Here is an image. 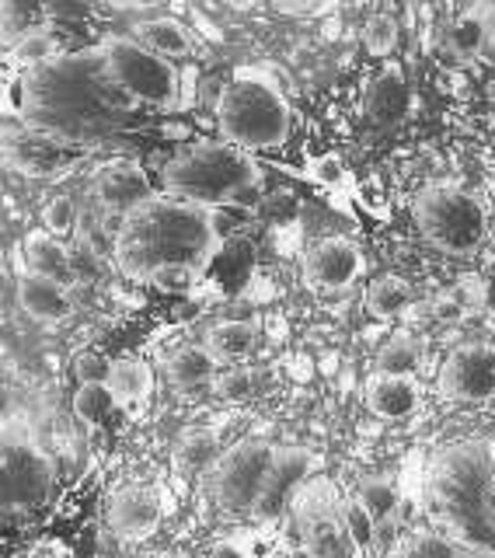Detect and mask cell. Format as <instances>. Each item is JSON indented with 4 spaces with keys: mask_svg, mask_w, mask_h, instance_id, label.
I'll list each match as a JSON object with an SVG mask.
<instances>
[{
    "mask_svg": "<svg viewBox=\"0 0 495 558\" xmlns=\"http://www.w3.org/2000/svg\"><path fill=\"white\" fill-rule=\"evenodd\" d=\"M17 87H22L17 116L25 126L43 130L77 150H92L119 133L122 119L140 109L109 74L101 43L60 52L52 63L17 77Z\"/></svg>",
    "mask_w": 495,
    "mask_h": 558,
    "instance_id": "6da1fadb",
    "label": "cell"
},
{
    "mask_svg": "<svg viewBox=\"0 0 495 558\" xmlns=\"http://www.w3.org/2000/svg\"><path fill=\"white\" fill-rule=\"evenodd\" d=\"M217 252V209L154 192L147 203H140L133 214L122 217V227L112 244V262L119 276L154 287L157 276L174 269L203 276V269L214 262Z\"/></svg>",
    "mask_w": 495,
    "mask_h": 558,
    "instance_id": "7a4b0ae2",
    "label": "cell"
},
{
    "mask_svg": "<svg viewBox=\"0 0 495 558\" xmlns=\"http://www.w3.org/2000/svg\"><path fill=\"white\" fill-rule=\"evenodd\" d=\"M426 502L454 545L474 558H495V436H468L436 453Z\"/></svg>",
    "mask_w": 495,
    "mask_h": 558,
    "instance_id": "3957f363",
    "label": "cell"
},
{
    "mask_svg": "<svg viewBox=\"0 0 495 558\" xmlns=\"http://www.w3.org/2000/svg\"><path fill=\"white\" fill-rule=\"evenodd\" d=\"M165 196L200 206H244L262 203V168L247 150L224 140H203L174 154L161 171Z\"/></svg>",
    "mask_w": 495,
    "mask_h": 558,
    "instance_id": "277c9868",
    "label": "cell"
},
{
    "mask_svg": "<svg viewBox=\"0 0 495 558\" xmlns=\"http://www.w3.org/2000/svg\"><path fill=\"white\" fill-rule=\"evenodd\" d=\"M217 126L224 144L247 154L282 147L293 126L290 101L279 92L269 70L241 66L224 87V98L217 105Z\"/></svg>",
    "mask_w": 495,
    "mask_h": 558,
    "instance_id": "5b68a950",
    "label": "cell"
},
{
    "mask_svg": "<svg viewBox=\"0 0 495 558\" xmlns=\"http://www.w3.org/2000/svg\"><path fill=\"white\" fill-rule=\"evenodd\" d=\"M415 223L436 252L474 255L488 238V209L471 189L457 182H433L415 196Z\"/></svg>",
    "mask_w": 495,
    "mask_h": 558,
    "instance_id": "8992f818",
    "label": "cell"
},
{
    "mask_svg": "<svg viewBox=\"0 0 495 558\" xmlns=\"http://www.w3.org/2000/svg\"><path fill=\"white\" fill-rule=\"evenodd\" d=\"M101 49H105V63H109V74L136 105L171 112L185 101L179 66L157 57L154 49H147L133 35H109Z\"/></svg>",
    "mask_w": 495,
    "mask_h": 558,
    "instance_id": "52a82bcc",
    "label": "cell"
},
{
    "mask_svg": "<svg viewBox=\"0 0 495 558\" xmlns=\"http://www.w3.org/2000/svg\"><path fill=\"white\" fill-rule=\"evenodd\" d=\"M57 485V468L46 447L17 418H4V510H39Z\"/></svg>",
    "mask_w": 495,
    "mask_h": 558,
    "instance_id": "ba28073f",
    "label": "cell"
},
{
    "mask_svg": "<svg viewBox=\"0 0 495 558\" xmlns=\"http://www.w3.org/2000/svg\"><path fill=\"white\" fill-rule=\"evenodd\" d=\"M276 447L265 440H241L234 447H227L217 464L206 471V496L209 502L224 513H247L252 517L262 482L269 475Z\"/></svg>",
    "mask_w": 495,
    "mask_h": 558,
    "instance_id": "9c48e42d",
    "label": "cell"
},
{
    "mask_svg": "<svg viewBox=\"0 0 495 558\" xmlns=\"http://www.w3.org/2000/svg\"><path fill=\"white\" fill-rule=\"evenodd\" d=\"M290 513L307 558H360L357 545L346 534L339 499H335V488L328 482H304V488L290 502Z\"/></svg>",
    "mask_w": 495,
    "mask_h": 558,
    "instance_id": "30bf717a",
    "label": "cell"
},
{
    "mask_svg": "<svg viewBox=\"0 0 495 558\" xmlns=\"http://www.w3.org/2000/svg\"><path fill=\"white\" fill-rule=\"evenodd\" d=\"M154 196V185L147 179V171L136 161H109L95 171L92 179V199L98 206V220L109 231L112 244L122 227V217L133 214L140 203H147Z\"/></svg>",
    "mask_w": 495,
    "mask_h": 558,
    "instance_id": "8fae6325",
    "label": "cell"
},
{
    "mask_svg": "<svg viewBox=\"0 0 495 558\" xmlns=\"http://www.w3.org/2000/svg\"><path fill=\"white\" fill-rule=\"evenodd\" d=\"M439 395L464 405L495 401V345L464 342L439 366Z\"/></svg>",
    "mask_w": 495,
    "mask_h": 558,
    "instance_id": "7c38bea8",
    "label": "cell"
},
{
    "mask_svg": "<svg viewBox=\"0 0 495 558\" xmlns=\"http://www.w3.org/2000/svg\"><path fill=\"white\" fill-rule=\"evenodd\" d=\"M311 464H314L311 450H304V447H276L269 475H265L258 502L252 510V520L269 523V520H276L282 510H287V506L293 502V496L304 488Z\"/></svg>",
    "mask_w": 495,
    "mask_h": 558,
    "instance_id": "4fadbf2b",
    "label": "cell"
},
{
    "mask_svg": "<svg viewBox=\"0 0 495 558\" xmlns=\"http://www.w3.org/2000/svg\"><path fill=\"white\" fill-rule=\"evenodd\" d=\"M74 154H81L77 147L63 144V140L49 136L43 130L32 126H11L4 133V157L14 171L32 174V179H46V174H57V168H70L74 165Z\"/></svg>",
    "mask_w": 495,
    "mask_h": 558,
    "instance_id": "5bb4252c",
    "label": "cell"
},
{
    "mask_svg": "<svg viewBox=\"0 0 495 558\" xmlns=\"http://www.w3.org/2000/svg\"><path fill=\"white\" fill-rule=\"evenodd\" d=\"M366 269V258L352 238H325L304 255V276L317 290H346L352 287Z\"/></svg>",
    "mask_w": 495,
    "mask_h": 558,
    "instance_id": "9a60e30c",
    "label": "cell"
},
{
    "mask_svg": "<svg viewBox=\"0 0 495 558\" xmlns=\"http://www.w3.org/2000/svg\"><path fill=\"white\" fill-rule=\"evenodd\" d=\"M105 520H109V531L122 541H147L157 527H161L165 506L154 488L126 485V488H119V493H112Z\"/></svg>",
    "mask_w": 495,
    "mask_h": 558,
    "instance_id": "2e32d148",
    "label": "cell"
},
{
    "mask_svg": "<svg viewBox=\"0 0 495 558\" xmlns=\"http://www.w3.org/2000/svg\"><path fill=\"white\" fill-rule=\"evenodd\" d=\"M17 307H22L32 322L39 325H60L74 314V293L63 283H52L46 276L25 272L17 276Z\"/></svg>",
    "mask_w": 495,
    "mask_h": 558,
    "instance_id": "e0dca14e",
    "label": "cell"
},
{
    "mask_svg": "<svg viewBox=\"0 0 495 558\" xmlns=\"http://www.w3.org/2000/svg\"><path fill=\"white\" fill-rule=\"evenodd\" d=\"M22 252H25V272L46 276V279H52V283H63V287L77 283L74 262H70V248L60 238H52L49 231H43V227H39V231L25 234Z\"/></svg>",
    "mask_w": 495,
    "mask_h": 558,
    "instance_id": "ac0fdd59",
    "label": "cell"
},
{
    "mask_svg": "<svg viewBox=\"0 0 495 558\" xmlns=\"http://www.w3.org/2000/svg\"><path fill=\"white\" fill-rule=\"evenodd\" d=\"M366 409L377 418H387V423L409 418L419 409V384L412 377L374 374L366 380Z\"/></svg>",
    "mask_w": 495,
    "mask_h": 558,
    "instance_id": "d6986e66",
    "label": "cell"
},
{
    "mask_svg": "<svg viewBox=\"0 0 495 558\" xmlns=\"http://www.w3.org/2000/svg\"><path fill=\"white\" fill-rule=\"evenodd\" d=\"M409 81H405V70L398 63H384V70L370 84L366 95V112L374 122H398L409 109Z\"/></svg>",
    "mask_w": 495,
    "mask_h": 558,
    "instance_id": "ffe728a7",
    "label": "cell"
},
{
    "mask_svg": "<svg viewBox=\"0 0 495 558\" xmlns=\"http://www.w3.org/2000/svg\"><path fill=\"white\" fill-rule=\"evenodd\" d=\"M133 39H140L147 49H154L157 57H189L192 46H196V39H192V28L185 22H179V17H147V22L133 25Z\"/></svg>",
    "mask_w": 495,
    "mask_h": 558,
    "instance_id": "44dd1931",
    "label": "cell"
},
{
    "mask_svg": "<svg viewBox=\"0 0 495 558\" xmlns=\"http://www.w3.org/2000/svg\"><path fill=\"white\" fill-rule=\"evenodd\" d=\"M217 363L220 360L209 353L206 345H179L165 360V374L179 391H192V388H203V384H214Z\"/></svg>",
    "mask_w": 495,
    "mask_h": 558,
    "instance_id": "7402d4cb",
    "label": "cell"
},
{
    "mask_svg": "<svg viewBox=\"0 0 495 558\" xmlns=\"http://www.w3.org/2000/svg\"><path fill=\"white\" fill-rule=\"evenodd\" d=\"M105 384H109V391L116 398V409H136V405H144L154 391V371L136 356L112 360V371Z\"/></svg>",
    "mask_w": 495,
    "mask_h": 558,
    "instance_id": "603a6c76",
    "label": "cell"
},
{
    "mask_svg": "<svg viewBox=\"0 0 495 558\" xmlns=\"http://www.w3.org/2000/svg\"><path fill=\"white\" fill-rule=\"evenodd\" d=\"M220 436L214 429H189L174 444V468L182 475H206L220 458Z\"/></svg>",
    "mask_w": 495,
    "mask_h": 558,
    "instance_id": "cb8c5ba5",
    "label": "cell"
},
{
    "mask_svg": "<svg viewBox=\"0 0 495 558\" xmlns=\"http://www.w3.org/2000/svg\"><path fill=\"white\" fill-rule=\"evenodd\" d=\"M255 339H258V328L252 322H217L206 331L203 345L224 363V360H244L255 349Z\"/></svg>",
    "mask_w": 495,
    "mask_h": 558,
    "instance_id": "d4e9b609",
    "label": "cell"
},
{
    "mask_svg": "<svg viewBox=\"0 0 495 558\" xmlns=\"http://www.w3.org/2000/svg\"><path fill=\"white\" fill-rule=\"evenodd\" d=\"M57 57H60V46L52 39V32H46V28H25L22 39H14L8 46V60H11V66L22 70V74L39 70Z\"/></svg>",
    "mask_w": 495,
    "mask_h": 558,
    "instance_id": "484cf974",
    "label": "cell"
},
{
    "mask_svg": "<svg viewBox=\"0 0 495 558\" xmlns=\"http://www.w3.org/2000/svg\"><path fill=\"white\" fill-rule=\"evenodd\" d=\"M447 43L450 49L457 52V57H479L482 49H488L492 43V25H488V17H485V8H471L468 14H461L457 22L450 25L447 32Z\"/></svg>",
    "mask_w": 495,
    "mask_h": 558,
    "instance_id": "4316f807",
    "label": "cell"
},
{
    "mask_svg": "<svg viewBox=\"0 0 495 558\" xmlns=\"http://www.w3.org/2000/svg\"><path fill=\"white\" fill-rule=\"evenodd\" d=\"M412 304V290L401 276H381L366 287V307L377 318H395V314H405Z\"/></svg>",
    "mask_w": 495,
    "mask_h": 558,
    "instance_id": "83f0119b",
    "label": "cell"
},
{
    "mask_svg": "<svg viewBox=\"0 0 495 558\" xmlns=\"http://www.w3.org/2000/svg\"><path fill=\"white\" fill-rule=\"evenodd\" d=\"M339 513H342V523H346L349 541L357 545L360 555H366L370 548L377 545V517L370 513L357 496L339 499Z\"/></svg>",
    "mask_w": 495,
    "mask_h": 558,
    "instance_id": "f1b7e54d",
    "label": "cell"
},
{
    "mask_svg": "<svg viewBox=\"0 0 495 558\" xmlns=\"http://www.w3.org/2000/svg\"><path fill=\"white\" fill-rule=\"evenodd\" d=\"M395 558H464V548L454 545L447 534H409L395 548Z\"/></svg>",
    "mask_w": 495,
    "mask_h": 558,
    "instance_id": "f546056e",
    "label": "cell"
},
{
    "mask_svg": "<svg viewBox=\"0 0 495 558\" xmlns=\"http://www.w3.org/2000/svg\"><path fill=\"white\" fill-rule=\"evenodd\" d=\"M116 409V398L109 391V384H77L74 391V415L87 426H98L105 415Z\"/></svg>",
    "mask_w": 495,
    "mask_h": 558,
    "instance_id": "4dcf8cb0",
    "label": "cell"
},
{
    "mask_svg": "<svg viewBox=\"0 0 495 558\" xmlns=\"http://www.w3.org/2000/svg\"><path fill=\"white\" fill-rule=\"evenodd\" d=\"M419 345L412 339H391L381 353H377V374L387 377H412L419 371Z\"/></svg>",
    "mask_w": 495,
    "mask_h": 558,
    "instance_id": "1f68e13d",
    "label": "cell"
},
{
    "mask_svg": "<svg viewBox=\"0 0 495 558\" xmlns=\"http://www.w3.org/2000/svg\"><path fill=\"white\" fill-rule=\"evenodd\" d=\"M357 499L366 506L370 513L377 517V523L387 520V517H395V510H398V493H395V485H391V482H384V478H363Z\"/></svg>",
    "mask_w": 495,
    "mask_h": 558,
    "instance_id": "d6a6232c",
    "label": "cell"
},
{
    "mask_svg": "<svg viewBox=\"0 0 495 558\" xmlns=\"http://www.w3.org/2000/svg\"><path fill=\"white\" fill-rule=\"evenodd\" d=\"M363 46L370 49V57H391L398 46V22L391 14H374L363 25Z\"/></svg>",
    "mask_w": 495,
    "mask_h": 558,
    "instance_id": "836d02e7",
    "label": "cell"
},
{
    "mask_svg": "<svg viewBox=\"0 0 495 558\" xmlns=\"http://www.w3.org/2000/svg\"><path fill=\"white\" fill-rule=\"evenodd\" d=\"M77 223V203L70 196H52L43 206V231H49L52 238H63L74 231Z\"/></svg>",
    "mask_w": 495,
    "mask_h": 558,
    "instance_id": "e575fe53",
    "label": "cell"
},
{
    "mask_svg": "<svg viewBox=\"0 0 495 558\" xmlns=\"http://www.w3.org/2000/svg\"><path fill=\"white\" fill-rule=\"evenodd\" d=\"M255 388V374L252 371H241V366H234V371H224V374H217L214 377V391L220 395V398H244L247 391Z\"/></svg>",
    "mask_w": 495,
    "mask_h": 558,
    "instance_id": "d590c367",
    "label": "cell"
},
{
    "mask_svg": "<svg viewBox=\"0 0 495 558\" xmlns=\"http://www.w3.org/2000/svg\"><path fill=\"white\" fill-rule=\"evenodd\" d=\"M109 371H112V360H105L98 353H81L74 360L77 384H105V380H109Z\"/></svg>",
    "mask_w": 495,
    "mask_h": 558,
    "instance_id": "8d00e7d4",
    "label": "cell"
},
{
    "mask_svg": "<svg viewBox=\"0 0 495 558\" xmlns=\"http://www.w3.org/2000/svg\"><path fill=\"white\" fill-rule=\"evenodd\" d=\"M70 262H74V279H81V283H92L101 272V255L87 248L84 241H77V248H70Z\"/></svg>",
    "mask_w": 495,
    "mask_h": 558,
    "instance_id": "74e56055",
    "label": "cell"
},
{
    "mask_svg": "<svg viewBox=\"0 0 495 558\" xmlns=\"http://www.w3.org/2000/svg\"><path fill=\"white\" fill-rule=\"evenodd\" d=\"M314 179H322V182H339L342 179V165H339V157H322V161L314 165Z\"/></svg>",
    "mask_w": 495,
    "mask_h": 558,
    "instance_id": "f35d334b",
    "label": "cell"
},
{
    "mask_svg": "<svg viewBox=\"0 0 495 558\" xmlns=\"http://www.w3.org/2000/svg\"><path fill=\"white\" fill-rule=\"evenodd\" d=\"M28 558H70L60 545H49V541H43V545H35L28 551Z\"/></svg>",
    "mask_w": 495,
    "mask_h": 558,
    "instance_id": "ab89813d",
    "label": "cell"
},
{
    "mask_svg": "<svg viewBox=\"0 0 495 558\" xmlns=\"http://www.w3.org/2000/svg\"><path fill=\"white\" fill-rule=\"evenodd\" d=\"M485 17H488V25L495 28V4H488V8H485Z\"/></svg>",
    "mask_w": 495,
    "mask_h": 558,
    "instance_id": "60d3db41",
    "label": "cell"
},
{
    "mask_svg": "<svg viewBox=\"0 0 495 558\" xmlns=\"http://www.w3.org/2000/svg\"><path fill=\"white\" fill-rule=\"evenodd\" d=\"M485 92H488V98L495 101V81H488V87H485Z\"/></svg>",
    "mask_w": 495,
    "mask_h": 558,
    "instance_id": "b9f144b4",
    "label": "cell"
},
{
    "mask_svg": "<svg viewBox=\"0 0 495 558\" xmlns=\"http://www.w3.org/2000/svg\"><path fill=\"white\" fill-rule=\"evenodd\" d=\"M488 57H492V63H495V39L488 43Z\"/></svg>",
    "mask_w": 495,
    "mask_h": 558,
    "instance_id": "7bdbcfd3",
    "label": "cell"
}]
</instances>
